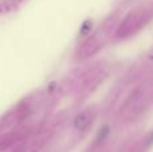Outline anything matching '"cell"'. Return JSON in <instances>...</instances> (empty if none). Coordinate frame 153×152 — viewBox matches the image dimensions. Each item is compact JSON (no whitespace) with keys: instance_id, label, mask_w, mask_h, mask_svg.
<instances>
[{"instance_id":"6da1fadb","label":"cell","mask_w":153,"mask_h":152,"mask_svg":"<svg viewBox=\"0 0 153 152\" xmlns=\"http://www.w3.org/2000/svg\"><path fill=\"white\" fill-rule=\"evenodd\" d=\"M93 121V115L90 112H82L79 113L74 120V127L78 131H85L87 127L91 124Z\"/></svg>"}]
</instances>
